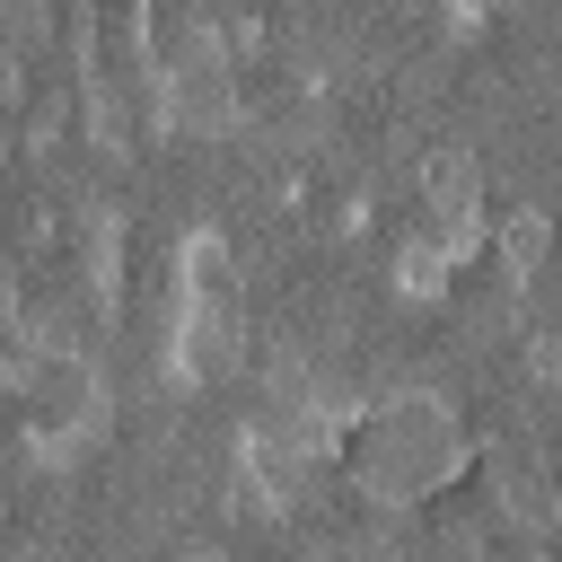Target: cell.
Here are the masks:
<instances>
[{
    "label": "cell",
    "mask_w": 562,
    "mask_h": 562,
    "mask_svg": "<svg viewBox=\"0 0 562 562\" xmlns=\"http://www.w3.org/2000/svg\"><path fill=\"white\" fill-rule=\"evenodd\" d=\"M474 465H483V492H492V518H501V527H518L527 544H544V536L562 527V483H553V457H544L527 430L483 439V448H474Z\"/></svg>",
    "instance_id": "obj_4"
},
{
    "label": "cell",
    "mask_w": 562,
    "mask_h": 562,
    "mask_svg": "<svg viewBox=\"0 0 562 562\" xmlns=\"http://www.w3.org/2000/svg\"><path fill=\"white\" fill-rule=\"evenodd\" d=\"M492 9H509V0H448V18H457V26H483Z\"/></svg>",
    "instance_id": "obj_12"
},
{
    "label": "cell",
    "mask_w": 562,
    "mask_h": 562,
    "mask_svg": "<svg viewBox=\"0 0 562 562\" xmlns=\"http://www.w3.org/2000/svg\"><path fill=\"white\" fill-rule=\"evenodd\" d=\"M149 123L176 140H220L237 132V44L220 18H193L176 53L149 61Z\"/></svg>",
    "instance_id": "obj_3"
},
{
    "label": "cell",
    "mask_w": 562,
    "mask_h": 562,
    "mask_svg": "<svg viewBox=\"0 0 562 562\" xmlns=\"http://www.w3.org/2000/svg\"><path fill=\"white\" fill-rule=\"evenodd\" d=\"M483 255L501 263V290H527V281H544V263H553V211H536V202L501 211V228L483 237Z\"/></svg>",
    "instance_id": "obj_6"
},
{
    "label": "cell",
    "mask_w": 562,
    "mask_h": 562,
    "mask_svg": "<svg viewBox=\"0 0 562 562\" xmlns=\"http://www.w3.org/2000/svg\"><path fill=\"white\" fill-rule=\"evenodd\" d=\"M9 325H26V299H18V272H9V255H0V334Z\"/></svg>",
    "instance_id": "obj_11"
},
{
    "label": "cell",
    "mask_w": 562,
    "mask_h": 562,
    "mask_svg": "<svg viewBox=\"0 0 562 562\" xmlns=\"http://www.w3.org/2000/svg\"><path fill=\"white\" fill-rule=\"evenodd\" d=\"M527 369L553 386V378H562V334H527Z\"/></svg>",
    "instance_id": "obj_10"
},
{
    "label": "cell",
    "mask_w": 562,
    "mask_h": 562,
    "mask_svg": "<svg viewBox=\"0 0 562 562\" xmlns=\"http://www.w3.org/2000/svg\"><path fill=\"white\" fill-rule=\"evenodd\" d=\"M422 228H430L457 263L483 255L492 211H483V167H474V149H430V158H422Z\"/></svg>",
    "instance_id": "obj_5"
},
{
    "label": "cell",
    "mask_w": 562,
    "mask_h": 562,
    "mask_svg": "<svg viewBox=\"0 0 562 562\" xmlns=\"http://www.w3.org/2000/svg\"><path fill=\"white\" fill-rule=\"evenodd\" d=\"M448 272H457V255H448L430 228H413V237L395 246V299H422V307H430V299H448Z\"/></svg>",
    "instance_id": "obj_8"
},
{
    "label": "cell",
    "mask_w": 562,
    "mask_h": 562,
    "mask_svg": "<svg viewBox=\"0 0 562 562\" xmlns=\"http://www.w3.org/2000/svg\"><path fill=\"white\" fill-rule=\"evenodd\" d=\"M334 465H342V483H351L360 509H386V518H395V509L439 501V492L474 465V430L457 422V404H448L439 386H386L378 404L351 413Z\"/></svg>",
    "instance_id": "obj_1"
},
{
    "label": "cell",
    "mask_w": 562,
    "mask_h": 562,
    "mask_svg": "<svg viewBox=\"0 0 562 562\" xmlns=\"http://www.w3.org/2000/svg\"><path fill=\"white\" fill-rule=\"evenodd\" d=\"M79 272H88V307L114 325L123 316V211L114 202H88V220H79Z\"/></svg>",
    "instance_id": "obj_7"
},
{
    "label": "cell",
    "mask_w": 562,
    "mask_h": 562,
    "mask_svg": "<svg viewBox=\"0 0 562 562\" xmlns=\"http://www.w3.org/2000/svg\"><path fill=\"white\" fill-rule=\"evenodd\" d=\"M246 360V281L220 228H184L176 246V316H167V378L220 386Z\"/></svg>",
    "instance_id": "obj_2"
},
{
    "label": "cell",
    "mask_w": 562,
    "mask_h": 562,
    "mask_svg": "<svg viewBox=\"0 0 562 562\" xmlns=\"http://www.w3.org/2000/svg\"><path fill=\"white\" fill-rule=\"evenodd\" d=\"M44 35H53V0H0V53L35 61V53H44Z\"/></svg>",
    "instance_id": "obj_9"
}]
</instances>
